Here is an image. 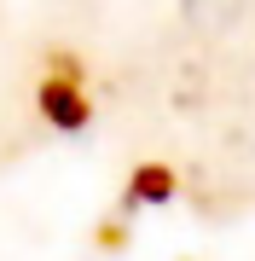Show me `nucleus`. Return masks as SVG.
Returning <instances> with one entry per match:
<instances>
[{"mask_svg":"<svg viewBox=\"0 0 255 261\" xmlns=\"http://www.w3.org/2000/svg\"><path fill=\"white\" fill-rule=\"evenodd\" d=\"M41 111H47L52 122H64V128H76V122L87 116V111H81V93L64 87V82H47V87H41Z\"/></svg>","mask_w":255,"mask_h":261,"instance_id":"nucleus-1","label":"nucleus"}]
</instances>
